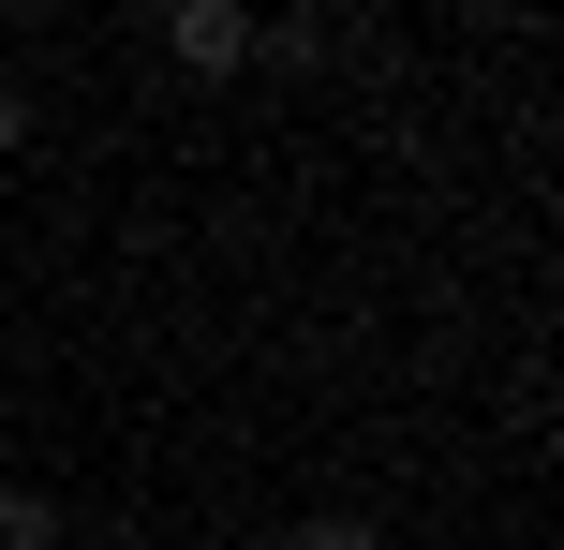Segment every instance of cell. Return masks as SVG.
<instances>
[{"instance_id":"cell-1","label":"cell","mask_w":564,"mask_h":550,"mask_svg":"<svg viewBox=\"0 0 564 550\" xmlns=\"http://www.w3.org/2000/svg\"><path fill=\"white\" fill-rule=\"evenodd\" d=\"M164 60H178V75H238V60H253V15H238V0H178Z\"/></svg>"},{"instance_id":"cell-2","label":"cell","mask_w":564,"mask_h":550,"mask_svg":"<svg viewBox=\"0 0 564 550\" xmlns=\"http://www.w3.org/2000/svg\"><path fill=\"white\" fill-rule=\"evenodd\" d=\"M0 550H75V521H59V492H30V476H0Z\"/></svg>"},{"instance_id":"cell-3","label":"cell","mask_w":564,"mask_h":550,"mask_svg":"<svg viewBox=\"0 0 564 550\" xmlns=\"http://www.w3.org/2000/svg\"><path fill=\"white\" fill-rule=\"evenodd\" d=\"M297 550H387V536H371L357 506H312V521H297Z\"/></svg>"},{"instance_id":"cell-4","label":"cell","mask_w":564,"mask_h":550,"mask_svg":"<svg viewBox=\"0 0 564 550\" xmlns=\"http://www.w3.org/2000/svg\"><path fill=\"white\" fill-rule=\"evenodd\" d=\"M0 149H30V89L15 75H0Z\"/></svg>"},{"instance_id":"cell-5","label":"cell","mask_w":564,"mask_h":550,"mask_svg":"<svg viewBox=\"0 0 564 550\" xmlns=\"http://www.w3.org/2000/svg\"><path fill=\"white\" fill-rule=\"evenodd\" d=\"M0 45H15V0H0Z\"/></svg>"}]
</instances>
